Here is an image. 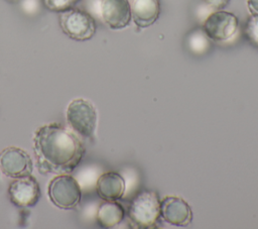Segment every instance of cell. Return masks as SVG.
<instances>
[{
  "instance_id": "20",
  "label": "cell",
  "mask_w": 258,
  "mask_h": 229,
  "mask_svg": "<svg viewBox=\"0 0 258 229\" xmlns=\"http://www.w3.org/2000/svg\"><path fill=\"white\" fill-rule=\"evenodd\" d=\"M5 1H7L9 3H17V2H20L21 0H5Z\"/></svg>"
},
{
  "instance_id": "18",
  "label": "cell",
  "mask_w": 258,
  "mask_h": 229,
  "mask_svg": "<svg viewBox=\"0 0 258 229\" xmlns=\"http://www.w3.org/2000/svg\"><path fill=\"white\" fill-rule=\"evenodd\" d=\"M204 2L215 10H222L229 4L230 0H204Z\"/></svg>"
},
{
  "instance_id": "5",
  "label": "cell",
  "mask_w": 258,
  "mask_h": 229,
  "mask_svg": "<svg viewBox=\"0 0 258 229\" xmlns=\"http://www.w3.org/2000/svg\"><path fill=\"white\" fill-rule=\"evenodd\" d=\"M58 22L62 32L77 41L91 39L97 30L94 17L90 13L75 7L60 12Z\"/></svg>"
},
{
  "instance_id": "19",
  "label": "cell",
  "mask_w": 258,
  "mask_h": 229,
  "mask_svg": "<svg viewBox=\"0 0 258 229\" xmlns=\"http://www.w3.org/2000/svg\"><path fill=\"white\" fill-rule=\"evenodd\" d=\"M247 6L251 15H258V0H247Z\"/></svg>"
},
{
  "instance_id": "1",
  "label": "cell",
  "mask_w": 258,
  "mask_h": 229,
  "mask_svg": "<svg viewBox=\"0 0 258 229\" xmlns=\"http://www.w3.org/2000/svg\"><path fill=\"white\" fill-rule=\"evenodd\" d=\"M32 140L36 167L43 176L71 174L81 163L86 152L79 135L57 122L39 126Z\"/></svg>"
},
{
  "instance_id": "2",
  "label": "cell",
  "mask_w": 258,
  "mask_h": 229,
  "mask_svg": "<svg viewBox=\"0 0 258 229\" xmlns=\"http://www.w3.org/2000/svg\"><path fill=\"white\" fill-rule=\"evenodd\" d=\"M160 217V200L154 191H141L131 201L128 218L136 228L149 229L157 225Z\"/></svg>"
},
{
  "instance_id": "15",
  "label": "cell",
  "mask_w": 258,
  "mask_h": 229,
  "mask_svg": "<svg viewBox=\"0 0 258 229\" xmlns=\"http://www.w3.org/2000/svg\"><path fill=\"white\" fill-rule=\"evenodd\" d=\"M244 34L248 41L258 48V15L248 17L244 26Z\"/></svg>"
},
{
  "instance_id": "16",
  "label": "cell",
  "mask_w": 258,
  "mask_h": 229,
  "mask_svg": "<svg viewBox=\"0 0 258 229\" xmlns=\"http://www.w3.org/2000/svg\"><path fill=\"white\" fill-rule=\"evenodd\" d=\"M78 1L79 0H42V3L48 10L60 13L74 8Z\"/></svg>"
},
{
  "instance_id": "8",
  "label": "cell",
  "mask_w": 258,
  "mask_h": 229,
  "mask_svg": "<svg viewBox=\"0 0 258 229\" xmlns=\"http://www.w3.org/2000/svg\"><path fill=\"white\" fill-rule=\"evenodd\" d=\"M8 196L14 206L18 208H31L39 201L41 192L36 179L29 175L14 179L9 185Z\"/></svg>"
},
{
  "instance_id": "17",
  "label": "cell",
  "mask_w": 258,
  "mask_h": 229,
  "mask_svg": "<svg viewBox=\"0 0 258 229\" xmlns=\"http://www.w3.org/2000/svg\"><path fill=\"white\" fill-rule=\"evenodd\" d=\"M21 6L23 11L28 14H34L35 11L38 9V0H21Z\"/></svg>"
},
{
  "instance_id": "10",
  "label": "cell",
  "mask_w": 258,
  "mask_h": 229,
  "mask_svg": "<svg viewBox=\"0 0 258 229\" xmlns=\"http://www.w3.org/2000/svg\"><path fill=\"white\" fill-rule=\"evenodd\" d=\"M160 217L170 225L184 227L191 222L192 212L182 198L166 196L160 201Z\"/></svg>"
},
{
  "instance_id": "9",
  "label": "cell",
  "mask_w": 258,
  "mask_h": 229,
  "mask_svg": "<svg viewBox=\"0 0 258 229\" xmlns=\"http://www.w3.org/2000/svg\"><path fill=\"white\" fill-rule=\"evenodd\" d=\"M100 14L103 21L112 29H122L131 21L129 0H100Z\"/></svg>"
},
{
  "instance_id": "7",
  "label": "cell",
  "mask_w": 258,
  "mask_h": 229,
  "mask_svg": "<svg viewBox=\"0 0 258 229\" xmlns=\"http://www.w3.org/2000/svg\"><path fill=\"white\" fill-rule=\"evenodd\" d=\"M0 169L8 178L26 177L33 171V162L26 150L8 146L0 152Z\"/></svg>"
},
{
  "instance_id": "4",
  "label": "cell",
  "mask_w": 258,
  "mask_h": 229,
  "mask_svg": "<svg viewBox=\"0 0 258 229\" xmlns=\"http://www.w3.org/2000/svg\"><path fill=\"white\" fill-rule=\"evenodd\" d=\"M50 202L59 209L71 210L76 208L82 199V189L79 182L69 174L56 175L47 187Z\"/></svg>"
},
{
  "instance_id": "11",
  "label": "cell",
  "mask_w": 258,
  "mask_h": 229,
  "mask_svg": "<svg viewBox=\"0 0 258 229\" xmlns=\"http://www.w3.org/2000/svg\"><path fill=\"white\" fill-rule=\"evenodd\" d=\"M125 180L116 171L104 173L96 182L97 194L104 201L120 200L125 193Z\"/></svg>"
},
{
  "instance_id": "6",
  "label": "cell",
  "mask_w": 258,
  "mask_h": 229,
  "mask_svg": "<svg viewBox=\"0 0 258 229\" xmlns=\"http://www.w3.org/2000/svg\"><path fill=\"white\" fill-rule=\"evenodd\" d=\"M238 27L239 20L234 13L216 10L207 16L202 28L211 40L223 42L233 38Z\"/></svg>"
},
{
  "instance_id": "3",
  "label": "cell",
  "mask_w": 258,
  "mask_h": 229,
  "mask_svg": "<svg viewBox=\"0 0 258 229\" xmlns=\"http://www.w3.org/2000/svg\"><path fill=\"white\" fill-rule=\"evenodd\" d=\"M68 125L76 134L84 138L94 135L97 126V111L89 100L77 98L72 100L66 112Z\"/></svg>"
},
{
  "instance_id": "13",
  "label": "cell",
  "mask_w": 258,
  "mask_h": 229,
  "mask_svg": "<svg viewBox=\"0 0 258 229\" xmlns=\"http://www.w3.org/2000/svg\"><path fill=\"white\" fill-rule=\"evenodd\" d=\"M125 210L117 201H104L97 211V222L103 228H113L121 223Z\"/></svg>"
},
{
  "instance_id": "14",
  "label": "cell",
  "mask_w": 258,
  "mask_h": 229,
  "mask_svg": "<svg viewBox=\"0 0 258 229\" xmlns=\"http://www.w3.org/2000/svg\"><path fill=\"white\" fill-rule=\"evenodd\" d=\"M211 39L208 37L203 28L192 30L186 39L188 49L195 54H202L206 52L211 45Z\"/></svg>"
},
{
  "instance_id": "12",
  "label": "cell",
  "mask_w": 258,
  "mask_h": 229,
  "mask_svg": "<svg viewBox=\"0 0 258 229\" xmlns=\"http://www.w3.org/2000/svg\"><path fill=\"white\" fill-rule=\"evenodd\" d=\"M131 17L139 28L152 25L159 17V0H132Z\"/></svg>"
}]
</instances>
